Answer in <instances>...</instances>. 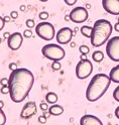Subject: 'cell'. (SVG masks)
I'll use <instances>...</instances> for the list:
<instances>
[{
	"label": "cell",
	"instance_id": "6da1fadb",
	"mask_svg": "<svg viewBox=\"0 0 119 125\" xmlns=\"http://www.w3.org/2000/svg\"><path fill=\"white\" fill-rule=\"evenodd\" d=\"M9 95L14 103H20L29 94L34 83V76L25 68H18L9 76Z\"/></svg>",
	"mask_w": 119,
	"mask_h": 125
},
{
	"label": "cell",
	"instance_id": "7a4b0ae2",
	"mask_svg": "<svg viewBox=\"0 0 119 125\" xmlns=\"http://www.w3.org/2000/svg\"><path fill=\"white\" fill-rule=\"evenodd\" d=\"M111 80L110 77L106 74H96L95 75L86 90V98L90 102H95V101L99 100L108 88L110 87Z\"/></svg>",
	"mask_w": 119,
	"mask_h": 125
},
{
	"label": "cell",
	"instance_id": "3957f363",
	"mask_svg": "<svg viewBox=\"0 0 119 125\" xmlns=\"http://www.w3.org/2000/svg\"><path fill=\"white\" fill-rule=\"evenodd\" d=\"M112 24L106 19H98L93 25L92 35L90 37L91 44L95 48L103 45L109 41V37L112 33Z\"/></svg>",
	"mask_w": 119,
	"mask_h": 125
},
{
	"label": "cell",
	"instance_id": "277c9868",
	"mask_svg": "<svg viewBox=\"0 0 119 125\" xmlns=\"http://www.w3.org/2000/svg\"><path fill=\"white\" fill-rule=\"evenodd\" d=\"M42 52L44 58L49 59L51 61H54V62H60L66 56L65 50L61 45L55 44V43L45 44L42 49Z\"/></svg>",
	"mask_w": 119,
	"mask_h": 125
},
{
	"label": "cell",
	"instance_id": "5b68a950",
	"mask_svg": "<svg viewBox=\"0 0 119 125\" xmlns=\"http://www.w3.org/2000/svg\"><path fill=\"white\" fill-rule=\"evenodd\" d=\"M36 35L43 41H52L55 35V30L52 23L50 22H39L35 26Z\"/></svg>",
	"mask_w": 119,
	"mask_h": 125
},
{
	"label": "cell",
	"instance_id": "8992f818",
	"mask_svg": "<svg viewBox=\"0 0 119 125\" xmlns=\"http://www.w3.org/2000/svg\"><path fill=\"white\" fill-rule=\"evenodd\" d=\"M93 72V64L89 60L80 61L76 66V76L78 79L84 80Z\"/></svg>",
	"mask_w": 119,
	"mask_h": 125
},
{
	"label": "cell",
	"instance_id": "52a82bcc",
	"mask_svg": "<svg viewBox=\"0 0 119 125\" xmlns=\"http://www.w3.org/2000/svg\"><path fill=\"white\" fill-rule=\"evenodd\" d=\"M106 53L110 60L119 62V36L109 38L106 44Z\"/></svg>",
	"mask_w": 119,
	"mask_h": 125
},
{
	"label": "cell",
	"instance_id": "ba28073f",
	"mask_svg": "<svg viewBox=\"0 0 119 125\" xmlns=\"http://www.w3.org/2000/svg\"><path fill=\"white\" fill-rule=\"evenodd\" d=\"M70 16V20L75 23H83L85 22L89 17V13L87 10L86 7H82V6H78L70 12L69 14Z\"/></svg>",
	"mask_w": 119,
	"mask_h": 125
},
{
	"label": "cell",
	"instance_id": "9c48e42d",
	"mask_svg": "<svg viewBox=\"0 0 119 125\" xmlns=\"http://www.w3.org/2000/svg\"><path fill=\"white\" fill-rule=\"evenodd\" d=\"M73 35H74V31L70 27H63L55 34V40L60 44H67L72 41Z\"/></svg>",
	"mask_w": 119,
	"mask_h": 125
},
{
	"label": "cell",
	"instance_id": "30bf717a",
	"mask_svg": "<svg viewBox=\"0 0 119 125\" xmlns=\"http://www.w3.org/2000/svg\"><path fill=\"white\" fill-rule=\"evenodd\" d=\"M37 107L34 102H27L24 106L22 107L21 112H20V118L21 119H29L32 116L36 114Z\"/></svg>",
	"mask_w": 119,
	"mask_h": 125
},
{
	"label": "cell",
	"instance_id": "8fae6325",
	"mask_svg": "<svg viewBox=\"0 0 119 125\" xmlns=\"http://www.w3.org/2000/svg\"><path fill=\"white\" fill-rule=\"evenodd\" d=\"M102 6L109 14L119 15V0H102Z\"/></svg>",
	"mask_w": 119,
	"mask_h": 125
},
{
	"label": "cell",
	"instance_id": "7c38bea8",
	"mask_svg": "<svg viewBox=\"0 0 119 125\" xmlns=\"http://www.w3.org/2000/svg\"><path fill=\"white\" fill-rule=\"evenodd\" d=\"M22 42H23V36L20 32H14V33H11L10 37L7 40V45L8 48L12 51H17L21 44H22Z\"/></svg>",
	"mask_w": 119,
	"mask_h": 125
},
{
	"label": "cell",
	"instance_id": "4fadbf2b",
	"mask_svg": "<svg viewBox=\"0 0 119 125\" xmlns=\"http://www.w3.org/2000/svg\"><path fill=\"white\" fill-rule=\"evenodd\" d=\"M80 125H103V123L98 117L91 114H87L81 117Z\"/></svg>",
	"mask_w": 119,
	"mask_h": 125
},
{
	"label": "cell",
	"instance_id": "5bb4252c",
	"mask_svg": "<svg viewBox=\"0 0 119 125\" xmlns=\"http://www.w3.org/2000/svg\"><path fill=\"white\" fill-rule=\"evenodd\" d=\"M109 77H110L111 82L119 84V65H117L114 68L111 69V71L109 73Z\"/></svg>",
	"mask_w": 119,
	"mask_h": 125
},
{
	"label": "cell",
	"instance_id": "9a60e30c",
	"mask_svg": "<svg viewBox=\"0 0 119 125\" xmlns=\"http://www.w3.org/2000/svg\"><path fill=\"white\" fill-rule=\"evenodd\" d=\"M49 111L52 115L54 116H59L61 114H63V112H64V108H63L61 105H58V104H54L52 105L50 108H49Z\"/></svg>",
	"mask_w": 119,
	"mask_h": 125
},
{
	"label": "cell",
	"instance_id": "2e32d148",
	"mask_svg": "<svg viewBox=\"0 0 119 125\" xmlns=\"http://www.w3.org/2000/svg\"><path fill=\"white\" fill-rule=\"evenodd\" d=\"M45 100L49 104L54 105V103H57V101H58V95L54 92H49L45 95Z\"/></svg>",
	"mask_w": 119,
	"mask_h": 125
},
{
	"label": "cell",
	"instance_id": "e0dca14e",
	"mask_svg": "<svg viewBox=\"0 0 119 125\" xmlns=\"http://www.w3.org/2000/svg\"><path fill=\"white\" fill-rule=\"evenodd\" d=\"M80 31H81V33H82L84 36L89 37V38H90V37H91V35H92L93 27H90V26H88V25H84V26H82V27H81Z\"/></svg>",
	"mask_w": 119,
	"mask_h": 125
},
{
	"label": "cell",
	"instance_id": "ac0fdd59",
	"mask_svg": "<svg viewBox=\"0 0 119 125\" xmlns=\"http://www.w3.org/2000/svg\"><path fill=\"white\" fill-rule=\"evenodd\" d=\"M92 59L94 62H100L103 61V59H104V53H103L101 51H96L94 52L93 54H92Z\"/></svg>",
	"mask_w": 119,
	"mask_h": 125
},
{
	"label": "cell",
	"instance_id": "d6986e66",
	"mask_svg": "<svg viewBox=\"0 0 119 125\" xmlns=\"http://www.w3.org/2000/svg\"><path fill=\"white\" fill-rule=\"evenodd\" d=\"M6 123V115L3 112L2 108H0V125H4Z\"/></svg>",
	"mask_w": 119,
	"mask_h": 125
},
{
	"label": "cell",
	"instance_id": "ffe728a7",
	"mask_svg": "<svg viewBox=\"0 0 119 125\" xmlns=\"http://www.w3.org/2000/svg\"><path fill=\"white\" fill-rule=\"evenodd\" d=\"M79 51H80L81 54H88V53H89V52H90V49H89L87 45L83 44V45H81L80 48H79Z\"/></svg>",
	"mask_w": 119,
	"mask_h": 125
},
{
	"label": "cell",
	"instance_id": "44dd1931",
	"mask_svg": "<svg viewBox=\"0 0 119 125\" xmlns=\"http://www.w3.org/2000/svg\"><path fill=\"white\" fill-rule=\"evenodd\" d=\"M49 16H50V14L47 13L46 11H43V12H41V13L38 14V18L41 19V20H43V21L46 20L47 18H49Z\"/></svg>",
	"mask_w": 119,
	"mask_h": 125
},
{
	"label": "cell",
	"instance_id": "7402d4cb",
	"mask_svg": "<svg viewBox=\"0 0 119 125\" xmlns=\"http://www.w3.org/2000/svg\"><path fill=\"white\" fill-rule=\"evenodd\" d=\"M113 98H114L115 101L119 102V86H117L113 91Z\"/></svg>",
	"mask_w": 119,
	"mask_h": 125
},
{
	"label": "cell",
	"instance_id": "603a6c76",
	"mask_svg": "<svg viewBox=\"0 0 119 125\" xmlns=\"http://www.w3.org/2000/svg\"><path fill=\"white\" fill-rule=\"evenodd\" d=\"M61 68H62V65H61V62H54L52 64V69L54 70V71H59Z\"/></svg>",
	"mask_w": 119,
	"mask_h": 125
},
{
	"label": "cell",
	"instance_id": "cb8c5ba5",
	"mask_svg": "<svg viewBox=\"0 0 119 125\" xmlns=\"http://www.w3.org/2000/svg\"><path fill=\"white\" fill-rule=\"evenodd\" d=\"M25 24H26V26H27L28 28H32V27L36 26L33 19H27V20H26V22H25Z\"/></svg>",
	"mask_w": 119,
	"mask_h": 125
},
{
	"label": "cell",
	"instance_id": "d4e9b609",
	"mask_svg": "<svg viewBox=\"0 0 119 125\" xmlns=\"http://www.w3.org/2000/svg\"><path fill=\"white\" fill-rule=\"evenodd\" d=\"M0 92L2 94H9V92H10L9 86H2L1 89H0Z\"/></svg>",
	"mask_w": 119,
	"mask_h": 125
},
{
	"label": "cell",
	"instance_id": "484cf974",
	"mask_svg": "<svg viewBox=\"0 0 119 125\" xmlns=\"http://www.w3.org/2000/svg\"><path fill=\"white\" fill-rule=\"evenodd\" d=\"M23 36L28 38V37H31L32 36V31H31L30 29H25L24 31H23Z\"/></svg>",
	"mask_w": 119,
	"mask_h": 125
},
{
	"label": "cell",
	"instance_id": "4316f807",
	"mask_svg": "<svg viewBox=\"0 0 119 125\" xmlns=\"http://www.w3.org/2000/svg\"><path fill=\"white\" fill-rule=\"evenodd\" d=\"M0 84H1V86H8L9 79H7V78H2V79L0 80Z\"/></svg>",
	"mask_w": 119,
	"mask_h": 125
},
{
	"label": "cell",
	"instance_id": "83f0119b",
	"mask_svg": "<svg viewBox=\"0 0 119 125\" xmlns=\"http://www.w3.org/2000/svg\"><path fill=\"white\" fill-rule=\"evenodd\" d=\"M46 121H47V118H46L44 115H41V116L38 117V122H39V123L44 124V123H46Z\"/></svg>",
	"mask_w": 119,
	"mask_h": 125
},
{
	"label": "cell",
	"instance_id": "f1b7e54d",
	"mask_svg": "<svg viewBox=\"0 0 119 125\" xmlns=\"http://www.w3.org/2000/svg\"><path fill=\"white\" fill-rule=\"evenodd\" d=\"M64 1H65V3H66L67 5H69V6H73V5H75V4L77 3L78 0H64Z\"/></svg>",
	"mask_w": 119,
	"mask_h": 125
},
{
	"label": "cell",
	"instance_id": "f546056e",
	"mask_svg": "<svg viewBox=\"0 0 119 125\" xmlns=\"http://www.w3.org/2000/svg\"><path fill=\"white\" fill-rule=\"evenodd\" d=\"M8 68H9L10 71H15L16 69H18L17 68V65L15 64V62H10V64L8 65Z\"/></svg>",
	"mask_w": 119,
	"mask_h": 125
},
{
	"label": "cell",
	"instance_id": "4dcf8cb0",
	"mask_svg": "<svg viewBox=\"0 0 119 125\" xmlns=\"http://www.w3.org/2000/svg\"><path fill=\"white\" fill-rule=\"evenodd\" d=\"M47 104H49V103H42L41 105H39V108H41L43 111H47V109H49Z\"/></svg>",
	"mask_w": 119,
	"mask_h": 125
},
{
	"label": "cell",
	"instance_id": "1f68e13d",
	"mask_svg": "<svg viewBox=\"0 0 119 125\" xmlns=\"http://www.w3.org/2000/svg\"><path fill=\"white\" fill-rule=\"evenodd\" d=\"M10 16H11V18L12 19H16L17 17H18V13H17V11H11L10 12Z\"/></svg>",
	"mask_w": 119,
	"mask_h": 125
},
{
	"label": "cell",
	"instance_id": "d6a6232c",
	"mask_svg": "<svg viewBox=\"0 0 119 125\" xmlns=\"http://www.w3.org/2000/svg\"><path fill=\"white\" fill-rule=\"evenodd\" d=\"M4 25H5V21H4L3 17L0 16V30H2V29H3Z\"/></svg>",
	"mask_w": 119,
	"mask_h": 125
},
{
	"label": "cell",
	"instance_id": "836d02e7",
	"mask_svg": "<svg viewBox=\"0 0 119 125\" xmlns=\"http://www.w3.org/2000/svg\"><path fill=\"white\" fill-rule=\"evenodd\" d=\"M114 114H115V116L117 117V119H119V106L115 109V112H114Z\"/></svg>",
	"mask_w": 119,
	"mask_h": 125
},
{
	"label": "cell",
	"instance_id": "e575fe53",
	"mask_svg": "<svg viewBox=\"0 0 119 125\" xmlns=\"http://www.w3.org/2000/svg\"><path fill=\"white\" fill-rule=\"evenodd\" d=\"M114 30L117 31V32H119V22H116L115 25H114Z\"/></svg>",
	"mask_w": 119,
	"mask_h": 125
},
{
	"label": "cell",
	"instance_id": "d590c367",
	"mask_svg": "<svg viewBox=\"0 0 119 125\" xmlns=\"http://www.w3.org/2000/svg\"><path fill=\"white\" fill-rule=\"evenodd\" d=\"M10 35H11V34H10L9 32H4V33H3V37L6 38V40H8V38L10 37Z\"/></svg>",
	"mask_w": 119,
	"mask_h": 125
},
{
	"label": "cell",
	"instance_id": "8d00e7d4",
	"mask_svg": "<svg viewBox=\"0 0 119 125\" xmlns=\"http://www.w3.org/2000/svg\"><path fill=\"white\" fill-rule=\"evenodd\" d=\"M3 19H4V21H5V22H9V21H10V19H11V16H10V15H9V16H7V15H6V16H4V17H3Z\"/></svg>",
	"mask_w": 119,
	"mask_h": 125
},
{
	"label": "cell",
	"instance_id": "74e56055",
	"mask_svg": "<svg viewBox=\"0 0 119 125\" xmlns=\"http://www.w3.org/2000/svg\"><path fill=\"white\" fill-rule=\"evenodd\" d=\"M80 60H81V61H84V60H88V59H87V54H81Z\"/></svg>",
	"mask_w": 119,
	"mask_h": 125
},
{
	"label": "cell",
	"instance_id": "f35d334b",
	"mask_svg": "<svg viewBox=\"0 0 119 125\" xmlns=\"http://www.w3.org/2000/svg\"><path fill=\"white\" fill-rule=\"evenodd\" d=\"M43 115H44V116L46 117V118H49V117H50V116H51L52 114L50 113V111H44V114H43Z\"/></svg>",
	"mask_w": 119,
	"mask_h": 125
},
{
	"label": "cell",
	"instance_id": "ab89813d",
	"mask_svg": "<svg viewBox=\"0 0 119 125\" xmlns=\"http://www.w3.org/2000/svg\"><path fill=\"white\" fill-rule=\"evenodd\" d=\"M20 10H21V11H25V10H26V6H25V5H21V6H20Z\"/></svg>",
	"mask_w": 119,
	"mask_h": 125
},
{
	"label": "cell",
	"instance_id": "60d3db41",
	"mask_svg": "<svg viewBox=\"0 0 119 125\" xmlns=\"http://www.w3.org/2000/svg\"><path fill=\"white\" fill-rule=\"evenodd\" d=\"M3 106H4V102L2 100H0V108H3Z\"/></svg>",
	"mask_w": 119,
	"mask_h": 125
},
{
	"label": "cell",
	"instance_id": "b9f144b4",
	"mask_svg": "<svg viewBox=\"0 0 119 125\" xmlns=\"http://www.w3.org/2000/svg\"><path fill=\"white\" fill-rule=\"evenodd\" d=\"M65 20H67V21L70 20V16H69V15H66V16H65Z\"/></svg>",
	"mask_w": 119,
	"mask_h": 125
},
{
	"label": "cell",
	"instance_id": "7bdbcfd3",
	"mask_svg": "<svg viewBox=\"0 0 119 125\" xmlns=\"http://www.w3.org/2000/svg\"><path fill=\"white\" fill-rule=\"evenodd\" d=\"M90 7H91V5H90V4H87V5H86V8H87V9H89Z\"/></svg>",
	"mask_w": 119,
	"mask_h": 125
},
{
	"label": "cell",
	"instance_id": "ee69618b",
	"mask_svg": "<svg viewBox=\"0 0 119 125\" xmlns=\"http://www.w3.org/2000/svg\"><path fill=\"white\" fill-rule=\"evenodd\" d=\"M71 46H72V48H73V46H75V42H71Z\"/></svg>",
	"mask_w": 119,
	"mask_h": 125
},
{
	"label": "cell",
	"instance_id": "f6af8a7d",
	"mask_svg": "<svg viewBox=\"0 0 119 125\" xmlns=\"http://www.w3.org/2000/svg\"><path fill=\"white\" fill-rule=\"evenodd\" d=\"M78 30H79V28H77V27H76V28H75V30H74V33H75V32H77Z\"/></svg>",
	"mask_w": 119,
	"mask_h": 125
},
{
	"label": "cell",
	"instance_id": "bcb514c9",
	"mask_svg": "<svg viewBox=\"0 0 119 125\" xmlns=\"http://www.w3.org/2000/svg\"><path fill=\"white\" fill-rule=\"evenodd\" d=\"M39 1H42V2H46V1H49V0H39Z\"/></svg>",
	"mask_w": 119,
	"mask_h": 125
},
{
	"label": "cell",
	"instance_id": "7dc6e473",
	"mask_svg": "<svg viewBox=\"0 0 119 125\" xmlns=\"http://www.w3.org/2000/svg\"><path fill=\"white\" fill-rule=\"evenodd\" d=\"M1 42H2V38H1V37H0V43H1Z\"/></svg>",
	"mask_w": 119,
	"mask_h": 125
},
{
	"label": "cell",
	"instance_id": "c3c4849f",
	"mask_svg": "<svg viewBox=\"0 0 119 125\" xmlns=\"http://www.w3.org/2000/svg\"><path fill=\"white\" fill-rule=\"evenodd\" d=\"M118 22H119V17H118Z\"/></svg>",
	"mask_w": 119,
	"mask_h": 125
}]
</instances>
